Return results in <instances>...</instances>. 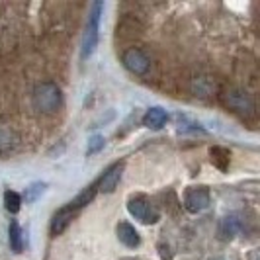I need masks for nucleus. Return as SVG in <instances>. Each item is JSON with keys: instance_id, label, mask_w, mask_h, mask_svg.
Instances as JSON below:
<instances>
[{"instance_id": "nucleus-13", "label": "nucleus", "mask_w": 260, "mask_h": 260, "mask_svg": "<svg viewBox=\"0 0 260 260\" xmlns=\"http://www.w3.org/2000/svg\"><path fill=\"white\" fill-rule=\"evenodd\" d=\"M229 158H231V153H229L225 147H213V149H211V162L219 170H227Z\"/></svg>"}, {"instance_id": "nucleus-16", "label": "nucleus", "mask_w": 260, "mask_h": 260, "mask_svg": "<svg viewBox=\"0 0 260 260\" xmlns=\"http://www.w3.org/2000/svg\"><path fill=\"white\" fill-rule=\"evenodd\" d=\"M100 149H104V137H102V135H94L90 141H88L86 155H96Z\"/></svg>"}, {"instance_id": "nucleus-11", "label": "nucleus", "mask_w": 260, "mask_h": 260, "mask_svg": "<svg viewBox=\"0 0 260 260\" xmlns=\"http://www.w3.org/2000/svg\"><path fill=\"white\" fill-rule=\"evenodd\" d=\"M8 239H10V247L14 252H22L24 250V233H22V227L18 225V221L14 219L8 225Z\"/></svg>"}, {"instance_id": "nucleus-3", "label": "nucleus", "mask_w": 260, "mask_h": 260, "mask_svg": "<svg viewBox=\"0 0 260 260\" xmlns=\"http://www.w3.org/2000/svg\"><path fill=\"white\" fill-rule=\"evenodd\" d=\"M221 102L225 108H229L231 112L239 114V116H252L254 114V100L245 90L231 88L225 94H221Z\"/></svg>"}, {"instance_id": "nucleus-1", "label": "nucleus", "mask_w": 260, "mask_h": 260, "mask_svg": "<svg viewBox=\"0 0 260 260\" xmlns=\"http://www.w3.org/2000/svg\"><path fill=\"white\" fill-rule=\"evenodd\" d=\"M61 106V88L55 82H41L34 90V108L41 114H53Z\"/></svg>"}, {"instance_id": "nucleus-7", "label": "nucleus", "mask_w": 260, "mask_h": 260, "mask_svg": "<svg viewBox=\"0 0 260 260\" xmlns=\"http://www.w3.org/2000/svg\"><path fill=\"white\" fill-rule=\"evenodd\" d=\"M121 174H123V162L112 165V167L104 172V176L100 178V182H96L98 184V190H100L102 194H112V192L116 190V186L119 184V180H121Z\"/></svg>"}, {"instance_id": "nucleus-14", "label": "nucleus", "mask_w": 260, "mask_h": 260, "mask_svg": "<svg viewBox=\"0 0 260 260\" xmlns=\"http://www.w3.org/2000/svg\"><path fill=\"white\" fill-rule=\"evenodd\" d=\"M4 206H6V209L10 213H18L20 208H22V198H20V194L14 192V190H6L4 192Z\"/></svg>"}, {"instance_id": "nucleus-10", "label": "nucleus", "mask_w": 260, "mask_h": 260, "mask_svg": "<svg viewBox=\"0 0 260 260\" xmlns=\"http://www.w3.org/2000/svg\"><path fill=\"white\" fill-rule=\"evenodd\" d=\"M117 239L125 245V247H137L139 245V233L135 231V227L133 225H129V223H119L117 225Z\"/></svg>"}, {"instance_id": "nucleus-12", "label": "nucleus", "mask_w": 260, "mask_h": 260, "mask_svg": "<svg viewBox=\"0 0 260 260\" xmlns=\"http://www.w3.org/2000/svg\"><path fill=\"white\" fill-rule=\"evenodd\" d=\"M96 192H98V184H90L88 188H84L80 194L71 202V206L75 209H80V208H84L86 204H90L92 200H94V196H96Z\"/></svg>"}, {"instance_id": "nucleus-15", "label": "nucleus", "mask_w": 260, "mask_h": 260, "mask_svg": "<svg viewBox=\"0 0 260 260\" xmlns=\"http://www.w3.org/2000/svg\"><path fill=\"white\" fill-rule=\"evenodd\" d=\"M16 145V135L8 127H0V151H8Z\"/></svg>"}, {"instance_id": "nucleus-5", "label": "nucleus", "mask_w": 260, "mask_h": 260, "mask_svg": "<svg viewBox=\"0 0 260 260\" xmlns=\"http://www.w3.org/2000/svg\"><path fill=\"white\" fill-rule=\"evenodd\" d=\"M121 61H123V65H125L127 71H131L133 75H139V77L147 75V71H149V67H151L149 57H147L141 49H137V47L127 49V51L123 53Z\"/></svg>"}, {"instance_id": "nucleus-9", "label": "nucleus", "mask_w": 260, "mask_h": 260, "mask_svg": "<svg viewBox=\"0 0 260 260\" xmlns=\"http://www.w3.org/2000/svg\"><path fill=\"white\" fill-rule=\"evenodd\" d=\"M167 123V112L162 110V108H149L147 112H145L143 116V125L145 127H149V129H160L162 125Z\"/></svg>"}, {"instance_id": "nucleus-2", "label": "nucleus", "mask_w": 260, "mask_h": 260, "mask_svg": "<svg viewBox=\"0 0 260 260\" xmlns=\"http://www.w3.org/2000/svg\"><path fill=\"white\" fill-rule=\"evenodd\" d=\"M104 10V4L102 2H94L92 4V12L88 16V22H86V29H84V36H82V59H88L96 45H98V29H100V16Z\"/></svg>"}, {"instance_id": "nucleus-6", "label": "nucleus", "mask_w": 260, "mask_h": 260, "mask_svg": "<svg viewBox=\"0 0 260 260\" xmlns=\"http://www.w3.org/2000/svg\"><path fill=\"white\" fill-rule=\"evenodd\" d=\"M209 206V190L200 186V188H190L184 194V208L190 213H198L204 211Z\"/></svg>"}, {"instance_id": "nucleus-8", "label": "nucleus", "mask_w": 260, "mask_h": 260, "mask_svg": "<svg viewBox=\"0 0 260 260\" xmlns=\"http://www.w3.org/2000/svg\"><path fill=\"white\" fill-rule=\"evenodd\" d=\"M75 211H77V209L73 208V206H65V208H61L55 215H53V219H51V235L53 237L65 233L67 227H69V225L73 223V219H75Z\"/></svg>"}, {"instance_id": "nucleus-4", "label": "nucleus", "mask_w": 260, "mask_h": 260, "mask_svg": "<svg viewBox=\"0 0 260 260\" xmlns=\"http://www.w3.org/2000/svg\"><path fill=\"white\" fill-rule=\"evenodd\" d=\"M127 211H129L131 215L135 217V219H139L141 223L145 225H151V223H156L158 221V217H160V213H158V209L145 198V196H137V198H131L129 204H127Z\"/></svg>"}, {"instance_id": "nucleus-17", "label": "nucleus", "mask_w": 260, "mask_h": 260, "mask_svg": "<svg viewBox=\"0 0 260 260\" xmlns=\"http://www.w3.org/2000/svg\"><path fill=\"white\" fill-rule=\"evenodd\" d=\"M43 188H45V184H34V186H29L26 194V202H34V200L43 192Z\"/></svg>"}]
</instances>
